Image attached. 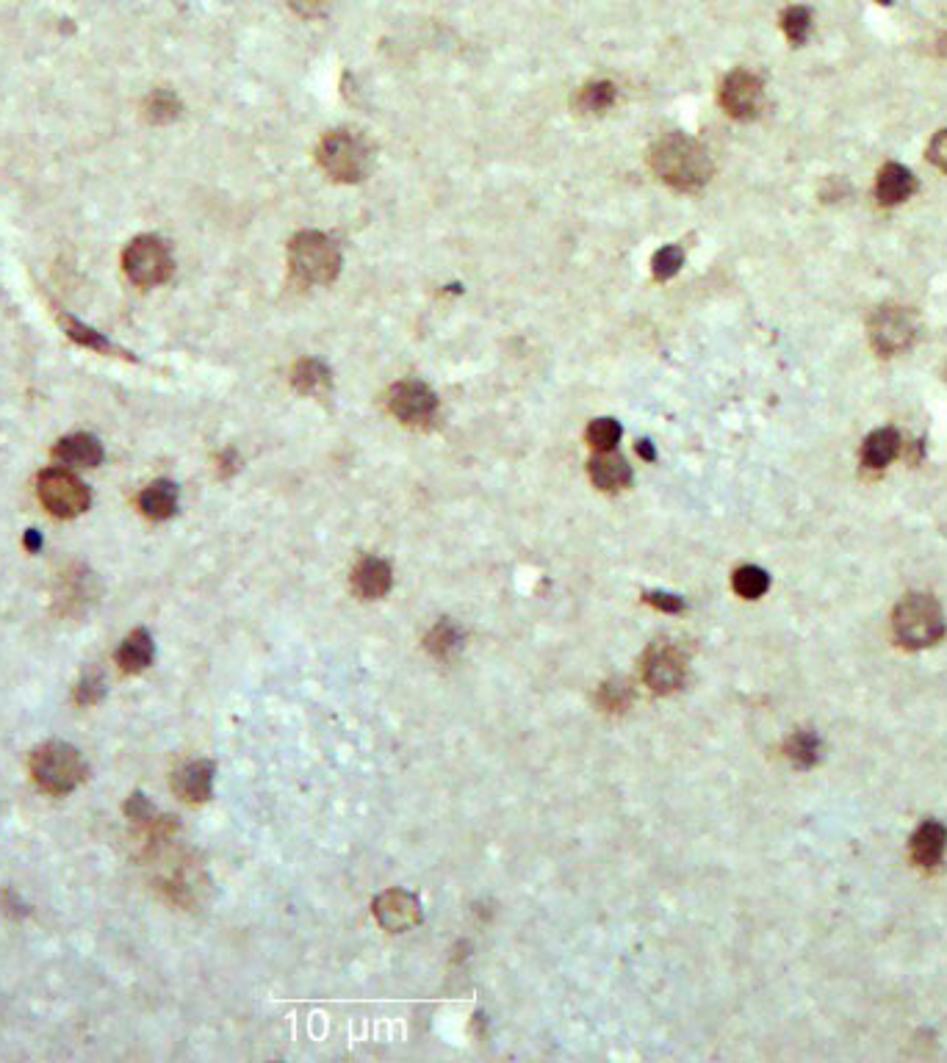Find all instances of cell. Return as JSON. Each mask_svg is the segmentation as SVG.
Masks as SVG:
<instances>
[{"label":"cell","mask_w":947,"mask_h":1063,"mask_svg":"<svg viewBox=\"0 0 947 1063\" xmlns=\"http://www.w3.org/2000/svg\"><path fill=\"white\" fill-rule=\"evenodd\" d=\"M648 164L662 183L679 192H698L712 178V158L707 147L684 133H671L651 147Z\"/></svg>","instance_id":"cell-1"},{"label":"cell","mask_w":947,"mask_h":1063,"mask_svg":"<svg viewBox=\"0 0 947 1063\" xmlns=\"http://www.w3.org/2000/svg\"><path fill=\"white\" fill-rule=\"evenodd\" d=\"M31 776L48 795H67L86 778V765L75 745L53 740L31 753Z\"/></svg>","instance_id":"cell-2"},{"label":"cell","mask_w":947,"mask_h":1063,"mask_svg":"<svg viewBox=\"0 0 947 1063\" xmlns=\"http://www.w3.org/2000/svg\"><path fill=\"white\" fill-rule=\"evenodd\" d=\"M288 263H291V272L300 280L322 286V283L336 280L338 269H341V252L333 244V239H327L324 233L305 230V233H297L288 244Z\"/></svg>","instance_id":"cell-3"},{"label":"cell","mask_w":947,"mask_h":1063,"mask_svg":"<svg viewBox=\"0 0 947 1063\" xmlns=\"http://www.w3.org/2000/svg\"><path fill=\"white\" fill-rule=\"evenodd\" d=\"M895 637L909 648H925L945 634V618L931 596L903 598L892 618Z\"/></svg>","instance_id":"cell-4"},{"label":"cell","mask_w":947,"mask_h":1063,"mask_svg":"<svg viewBox=\"0 0 947 1063\" xmlns=\"http://www.w3.org/2000/svg\"><path fill=\"white\" fill-rule=\"evenodd\" d=\"M319 164L333 180L355 183L366 175L369 147L352 131L327 133L319 144Z\"/></svg>","instance_id":"cell-5"},{"label":"cell","mask_w":947,"mask_h":1063,"mask_svg":"<svg viewBox=\"0 0 947 1063\" xmlns=\"http://www.w3.org/2000/svg\"><path fill=\"white\" fill-rule=\"evenodd\" d=\"M122 266H125V275L131 277L136 286L153 288L167 283L172 277L175 261H172V252L164 241L156 236H139L128 244V250L122 255Z\"/></svg>","instance_id":"cell-6"},{"label":"cell","mask_w":947,"mask_h":1063,"mask_svg":"<svg viewBox=\"0 0 947 1063\" xmlns=\"http://www.w3.org/2000/svg\"><path fill=\"white\" fill-rule=\"evenodd\" d=\"M39 502L56 518H75L92 502L89 488L67 468H48L39 477Z\"/></svg>","instance_id":"cell-7"},{"label":"cell","mask_w":947,"mask_h":1063,"mask_svg":"<svg viewBox=\"0 0 947 1063\" xmlns=\"http://www.w3.org/2000/svg\"><path fill=\"white\" fill-rule=\"evenodd\" d=\"M867 333H870V344L876 349L881 358H892L903 349H909L914 344V335H917V319L909 308H878L873 313V319L867 324Z\"/></svg>","instance_id":"cell-8"},{"label":"cell","mask_w":947,"mask_h":1063,"mask_svg":"<svg viewBox=\"0 0 947 1063\" xmlns=\"http://www.w3.org/2000/svg\"><path fill=\"white\" fill-rule=\"evenodd\" d=\"M720 106L732 120H754L762 108V81L748 70L729 72L720 84Z\"/></svg>","instance_id":"cell-9"},{"label":"cell","mask_w":947,"mask_h":1063,"mask_svg":"<svg viewBox=\"0 0 947 1063\" xmlns=\"http://www.w3.org/2000/svg\"><path fill=\"white\" fill-rule=\"evenodd\" d=\"M388 407H391V413H394L399 421L413 424V427H421V424H430V421L435 419L438 399H435L430 388L419 383V380H405V383H396L394 388H391Z\"/></svg>","instance_id":"cell-10"},{"label":"cell","mask_w":947,"mask_h":1063,"mask_svg":"<svg viewBox=\"0 0 947 1063\" xmlns=\"http://www.w3.org/2000/svg\"><path fill=\"white\" fill-rule=\"evenodd\" d=\"M684 676H687V659L679 648L657 643L648 651L643 665V679L648 687H654L657 693H673L684 684Z\"/></svg>","instance_id":"cell-11"},{"label":"cell","mask_w":947,"mask_h":1063,"mask_svg":"<svg viewBox=\"0 0 947 1063\" xmlns=\"http://www.w3.org/2000/svg\"><path fill=\"white\" fill-rule=\"evenodd\" d=\"M374 917L385 931H410L421 922V903L405 889H388L374 900Z\"/></svg>","instance_id":"cell-12"},{"label":"cell","mask_w":947,"mask_h":1063,"mask_svg":"<svg viewBox=\"0 0 947 1063\" xmlns=\"http://www.w3.org/2000/svg\"><path fill=\"white\" fill-rule=\"evenodd\" d=\"M100 596L97 579L86 568H72L67 574H61L59 590H56V604L67 615H81L86 612Z\"/></svg>","instance_id":"cell-13"},{"label":"cell","mask_w":947,"mask_h":1063,"mask_svg":"<svg viewBox=\"0 0 947 1063\" xmlns=\"http://www.w3.org/2000/svg\"><path fill=\"white\" fill-rule=\"evenodd\" d=\"M172 787L178 792L183 801L189 803H203L211 798V789H214V765L205 762V759H197V762H189L183 765L172 778Z\"/></svg>","instance_id":"cell-14"},{"label":"cell","mask_w":947,"mask_h":1063,"mask_svg":"<svg viewBox=\"0 0 947 1063\" xmlns=\"http://www.w3.org/2000/svg\"><path fill=\"white\" fill-rule=\"evenodd\" d=\"M53 457H56L59 463H64V466L95 468L103 463V446H100L95 435L78 432V435L61 438V441L53 446Z\"/></svg>","instance_id":"cell-15"},{"label":"cell","mask_w":947,"mask_h":1063,"mask_svg":"<svg viewBox=\"0 0 947 1063\" xmlns=\"http://www.w3.org/2000/svg\"><path fill=\"white\" fill-rule=\"evenodd\" d=\"M352 587L363 598H383L391 590V565L380 557H363L352 571Z\"/></svg>","instance_id":"cell-16"},{"label":"cell","mask_w":947,"mask_h":1063,"mask_svg":"<svg viewBox=\"0 0 947 1063\" xmlns=\"http://www.w3.org/2000/svg\"><path fill=\"white\" fill-rule=\"evenodd\" d=\"M588 471L593 485L601 490H621L626 488L629 479H632V471L626 466V460L618 452H612V449L596 454V457L590 460Z\"/></svg>","instance_id":"cell-17"},{"label":"cell","mask_w":947,"mask_h":1063,"mask_svg":"<svg viewBox=\"0 0 947 1063\" xmlns=\"http://www.w3.org/2000/svg\"><path fill=\"white\" fill-rule=\"evenodd\" d=\"M914 189H917V180H914L909 169L900 167V164H887V167L878 172L876 197L881 205L903 203L906 197H912Z\"/></svg>","instance_id":"cell-18"},{"label":"cell","mask_w":947,"mask_h":1063,"mask_svg":"<svg viewBox=\"0 0 947 1063\" xmlns=\"http://www.w3.org/2000/svg\"><path fill=\"white\" fill-rule=\"evenodd\" d=\"M139 510L153 521H167L178 510V488L169 479L150 482L139 496Z\"/></svg>","instance_id":"cell-19"},{"label":"cell","mask_w":947,"mask_h":1063,"mask_svg":"<svg viewBox=\"0 0 947 1063\" xmlns=\"http://www.w3.org/2000/svg\"><path fill=\"white\" fill-rule=\"evenodd\" d=\"M153 657H156V645H153V637L147 634V629H136L128 634L117 651V662L125 673H142L144 668H150Z\"/></svg>","instance_id":"cell-20"},{"label":"cell","mask_w":947,"mask_h":1063,"mask_svg":"<svg viewBox=\"0 0 947 1063\" xmlns=\"http://www.w3.org/2000/svg\"><path fill=\"white\" fill-rule=\"evenodd\" d=\"M947 845V831L939 823H923L912 839V856L920 867H934L942 859Z\"/></svg>","instance_id":"cell-21"},{"label":"cell","mask_w":947,"mask_h":1063,"mask_svg":"<svg viewBox=\"0 0 947 1063\" xmlns=\"http://www.w3.org/2000/svg\"><path fill=\"white\" fill-rule=\"evenodd\" d=\"M291 383L305 396H324L333 388V374H330V369L324 366L322 360L305 358L294 366Z\"/></svg>","instance_id":"cell-22"},{"label":"cell","mask_w":947,"mask_h":1063,"mask_svg":"<svg viewBox=\"0 0 947 1063\" xmlns=\"http://www.w3.org/2000/svg\"><path fill=\"white\" fill-rule=\"evenodd\" d=\"M900 449V435L895 430H876L867 435L862 446V463L867 468H884L895 460Z\"/></svg>","instance_id":"cell-23"},{"label":"cell","mask_w":947,"mask_h":1063,"mask_svg":"<svg viewBox=\"0 0 947 1063\" xmlns=\"http://www.w3.org/2000/svg\"><path fill=\"white\" fill-rule=\"evenodd\" d=\"M460 645H463V629H460L455 621L435 623L430 634H427V640H424V648L430 651L432 657L438 659H446L449 654H455Z\"/></svg>","instance_id":"cell-24"},{"label":"cell","mask_w":947,"mask_h":1063,"mask_svg":"<svg viewBox=\"0 0 947 1063\" xmlns=\"http://www.w3.org/2000/svg\"><path fill=\"white\" fill-rule=\"evenodd\" d=\"M615 103V86L610 81H596V84H588L579 89L576 95V108L582 114H601Z\"/></svg>","instance_id":"cell-25"},{"label":"cell","mask_w":947,"mask_h":1063,"mask_svg":"<svg viewBox=\"0 0 947 1063\" xmlns=\"http://www.w3.org/2000/svg\"><path fill=\"white\" fill-rule=\"evenodd\" d=\"M144 117L153 122V125H167V122L178 120L180 117V100L167 89H158L153 95L147 97V106H144Z\"/></svg>","instance_id":"cell-26"},{"label":"cell","mask_w":947,"mask_h":1063,"mask_svg":"<svg viewBox=\"0 0 947 1063\" xmlns=\"http://www.w3.org/2000/svg\"><path fill=\"white\" fill-rule=\"evenodd\" d=\"M61 324H64V333L70 335L75 344H81V347H86V349H95V352H103V355H111V352H117V355H120V349L114 347L111 341H106L103 335L95 333V330H89V327H84L81 322H75V319H70V316H61Z\"/></svg>","instance_id":"cell-27"},{"label":"cell","mask_w":947,"mask_h":1063,"mask_svg":"<svg viewBox=\"0 0 947 1063\" xmlns=\"http://www.w3.org/2000/svg\"><path fill=\"white\" fill-rule=\"evenodd\" d=\"M787 756L795 767H812L820 756V740L812 731H798L787 742Z\"/></svg>","instance_id":"cell-28"},{"label":"cell","mask_w":947,"mask_h":1063,"mask_svg":"<svg viewBox=\"0 0 947 1063\" xmlns=\"http://www.w3.org/2000/svg\"><path fill=\"white\" fill-rule=\"evenodd\" d=\"M768 587H770L768 574H765L762 568H756V565H743V568L734 574V590H737L743 598L765 596V593H768Z\"/></svg>","instance_id":"cell-29"},{"label":"cell","mask_w":947,"mask_h":1063,"mask_svg":"<svg viewBox=\"0 0 947 1063\" xmlns=\"http://www.w3.org/2000/svg\"><path fill=\"white\" fill-rule=\"evenodd\" d=\"M781 28H784V34H787L792 45H804L809 28H812V17H809L804 6H790L787 12L781 14Z\"/></svg>","instance_id":"cell-30"},{"label":"cell","mask_w":947,"mask_h":1063,"mask_svg":"<svg viewBox=\"0 0 947 1063\" xmlns=\"http://www.w3.org/2000/svg\"><path fill=\"white\" fill-rule=\"evenodd\" d=\"M621 441V424L612 419H596L588 427V443L596 452L615 449V443Z\"/></svg>","instance_id":"cell-31"},{"label":"cell","mask_w":947,"mask_h":1063,"mask_svg":"<svg viewBox=\"0 0 947 1063\" xmlns=\"http://www.w3.org/2000/svg\"><path fill=\"white\" fill-rule=\"evenodd\" d=\"M682 263L684 252L679 250V247H662V250L654 255V261H651V272H654L657 280H671V277L682 269Z\"/></svg>","instance_id":"cell-32"},{"label":"cell","mask_w":947,"mask_h":1063,"mask_svg":"<svg viewBox=\"0 0 947 1063\" xmlns=\"http://www.w3.org/2000/svg\"><path fill=\"white\" fill-rule=\"evenodd\" d=\"M103 695H106V684H103V679L100 676H86L81 684H78V690H75V701L81 706H92V704H100L103 701Z\"/></svg>","instance_id":"cell-33"},{"label":"cell","mask_w":947,"mask_h":1063,"mask_svg":"<svg viewBox=\"0 0 947 1063\" xmlns=\"http://www.w3.org/2000/svg\"><path fill=\"white\" fill-rule=\"evenodd\" d=\"M125 812H128V817L136 820V823H150V820H153V806L147 803L142 792H133L131 801L125 803Z\"/></svg>","instance_id":"cell-34"},{"label":"cell","mask_w":947,"mask_h":1063,"mask_svg":"<svg viewBox=\"0 0 947 1063\" xmlns=\"http://www.w3.org/2000/svg\"><path fill=\"white\" fill-rule=\"evenodd\" d=\"M601 698H604V706H607V709H624V706L632 701V690L615 687V684H604V687H601Z\"/></svg>","instance_id":"cell-35"},{"label":"cell","mask_w":947,"mask_h":1063,"mask_svg":"<svg viewBox=\"0 0 947 1063\" xmlns=\"http://www.w3.org/2000/svg\"><path fill=\"white\" fill-rule=\"evenodd\" d=\"M928 158L936 169H942L947 175V131H939L931 139V147H928Z\"/></svg>","instance_id":"cell-36"},{"label":"cell","mask_w":947,"mask_h":1063,"mask_svg":"<svg viewBox=\"0 0 947 1063\" xmlns=\"http://www.w3.org/2000/svg\"><path fill=\"white\" fill-rule=\"evenodd\" d=\"M288 3H291V9L302 14L305 20L322 17V14H327V6H330V0H288Z\"/></svg>","instance_id":"cell-37"},{"label":"cell","mask_w":947,"mask_h":1063,"mask_svg":"<svg viewBox=\"0 0 947 1063\" xmlns=\"http://www.w3.org/2000/svg\"><path fill=\"white\" fill-rule=\"evenodd\" d=\"M646 601L651 604V607H657V610H662V612H682L684 610L682 598L671 596V593H660V590L648 593Z\"/></svg>","instance_id":"cell-38"},{"label":"cell","mask_w":947,"mask_h":1063,"mask_svg":"<svg viewBox=\"0 0 947 1063\" xmlns=\"http://www.w3.org/2000/svg\"><path fill=\"white\" fill-rule=\"evenodd\" d=\"M25 546H28V551H36L39 546H42V538H39V532H36V529H31V532L25 535Z\"/></svg>","instance_id":"cell-39"},{"label":"cell","mask_w":947,"mask_h":1063,"mask_svg":"<svg viewBox=\"0 0 947 1063\" xmlns=\"http://www.w3.org/2000/svg\"><path fill=\"white\" fill-rule=\"evenodd\" d=\"M637 454H640L643 460H654V446L648 441H640L637 443Z\"/></svg>","instance_id":"cell-40"},{"label":"cell","mask_w":947,"mask_h":1063,"mask_svg":"<svg viewBox=\"0 0 947 1063\" xmlns=\"http://www.w3.org/2000/svg\"><path fill=\"white\" fill-rule=\"evenodd\" d=\"M939 53H942V56H947V36H942V45H939Z\"/></svg>","instance_id":"cell-41"},{"label":"cell","mask_w":947,"mask_h":1063,"mask_svg":"<svg viewBox=\"0 0 947 1063\" xmlns=\"http://www.w3.org/2000/svg\"><path fill=\"white\" fill-rule=\"evenodd\" d=\"M878 3H889V0H878Z\"/></svg>","instance_id":"cell-42"},{"label":"cell","mask_w":947,"mask_h":1063,"mask_svg":"<svg viewBox=\"0 0 947 1063\" xmlns=\"http://www.w3.org/2000/svg\"><path fill=\"white\" fill-rule=\"evenodd\" d=\"M945 374H947V371H945Z\"/></svg>","instance_id":"cell-43"}]
</instances>
